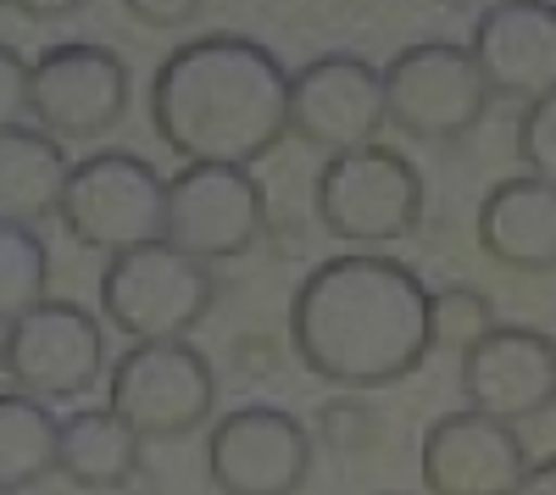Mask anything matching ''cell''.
Returning <instances> with one entry per match:
<instances>
[{
    "mask_svg": "<svg viewBox=\"0 0 556 495\" xmlns=\"http://www.w3.org/2000/svg\"><path fill=\"white\" fill-rule=\"evenodd\" d=\"M429 284L384 251H340L317 262L290 301V345L301 368L345 395L412 379L434 351Z\"/></svg>",
    "mask_w": 556,
    "mask_h": 495,
    "instance_id": "1",
    "label": "cell"
},
{
    "mask_svg": "<svg viewBox=\"0 0 556 495\" xmlns=\"http://www.w3.org/2000/svg\"><path fill=\"white\" fill-rule=\"evenodd\" d=\"M295 73L240 34L184 39L151 73V128L178 162L251 167L290 134Z\"/></svg>",
    "mask_w": 556,
    "mask_h": 495,
    "instance_id": "2",
    "label": "cell"
},
{
    "mask_svg": "<svg viewBox=\"0 0 556 495\" xmlns=\"http://www.w3.org/2000/svg\"><path fill=\"white\" fill-rule=\"evenodd\" d=\"M96 301H101V318L134 345L190 340L217 306V274L212 262L178 251L173 240H156V245L106 256Z\"/></svg>",
    "mask_w": 556,
    "mask_h": 495,
    "instance_id": "3",
    "label": "cell"
},
{
    "mask_svg": "<svg viewBox=\"0 0 556 495\" xmlns=\"http://www.w3.org/2000/svg\"><path fill=\"white\" fill-rule=\"evenodd\" d=\"M312 212L323 223V234L340 245H356V251L401 245L424 223V173L379 140L323 156L317 185H312Z\"/></svg>",
    "mask_w": 556,
    "mask_h": 495,
    "instance_id": "4",
    "label": "cell"
},
{
    "mask_svg": "<svg viewBox=\"0 0 556 495\" xmlns=\"http://www.w3.org/2000/svg\"><path fill=\"white\" fill-rule=\"evenodd\" d=\"M384 101L390 128L417 145H456L484 123L495 89L473 56V45L417 39L384 62Z\"/></svg>",
    "mask_w": 556,
    "mask_h": 495,
    "instance_id": "5",
    "label": "cell"
},
{
    "mask_svg": "<svg viewBox=\"0 0 556 495\" xmlns=\"http://www.w3.org/2000/svg\"><path fill=\"white\" fill-rule=\"evenodd\" d=\"M167 185L139 151H89L84 162H73V185L62 201V229L84 245V251H139L167 240Z\"/></svg>",
    "mask_w": 556,
    "mask_h": 495,
    "instance_id": "6",
    "label": "cell"
},
{
    "mask_svg": "<svg viewBox=\"0 0 556 495\" xmlns=\"http://www.w3.org/2000/svg\"><path fill=\"white\" fill-rule=\"evenodd\" d=\"M106 407L139 440H190L217 412V373L190 340L128 345L106 373Z\"/></svg>",
    "mask_w": 556,
    "mask_h": 495,
    "instance_id": "7",
    "label": "cell"
},
{
    "mask_svg": "<svg viewBox=\"0 0 556 495\" xmlns=\"http://www.w3.org/2000/svg\"><path fill=\"white\" fill-rule=\"evenodd\" d=\"M134 78L128 62L106 45L89 39H62L51 51L34 56V84H28V117L34 128L56 134L67 145H96L128 117Z\"/></svg>",
    "mask_w": 556,
    "mask_h": 495,
    "instance_id": "8",
    "label": "cell"
},
{
    "mask_svg": "<svg viewBox=\"0 0 556 495\" xmlns=\"http://www.w3.org/2000/svg\"><path fill=\"white\" fill-rule=\"evenodd\" d=\"M206 473L217 495H301L312 479V429L290 407L245 401L212 423Z\"/></svg>",
    "mask_w": 556,
    "mask_h": 495,
    "instance_id": "9",
    "label": "cell"
},
{
    "mask_svg": "<svg viewBox=\"0 0 556 495\" xmlns=\"http://www.w3.org/2000/svg\"><path fill=\"white\" fill-rule=\"evenodd\" d=\"M12 390L39 401H78L89 384H101L106 368V329L78 301H45L7 323L0 345Z\"/></svg>",
    "mask_w": 556,
    "mask_h": 495,
    "instance_id": "10",
    "label": "cell"
},
{
    "mask_svg": "<svg viewBox=\"0 0 556 495\" xmlns=\"http://www.w3.org/2000/svg\"><path fill=\"white\" fill-rule=\"evenodd\" d=\"M379 128H390L384 67H374L356 51H323L295 73L290 134L306 151L340 156V151H356V145H374Z\"/></svg>",
    "mask_w": 556,
    "mask_h": 495,
    "instance_id": "11",
    "label": "cell"
},
{
    "mask_svg": "<svg viewBox=\"0 0 556 495\" xmlns=\"http://www.w3.org/2000/svg\"><path fill=\"white\" fill-rule=\"evenodd\" d=\"M267 234V195L251 167L184 162L167 185V240L201 262H235Z\"/></svg>",
    "mask_w": 556,
    "mask_h": 495,
    "instance_id": "12",
    "label": "cell"
},
{
    "mask_svg": "<svg viewBox=\"0 0 556 495\" xmlns=\"http://www.w3.org/2000/svg\"><path fill=\"white\" fill-rule=\"evenodd\" d=\"M462 401L501 423H534L556 407V340L529 323H495L479 345L462 351Z\"/></svg>",
    "mask_w": 556,
    "mask_h": 495,
    "instance_id": "13",
    "label": "cell"
},
{
    "mask_svg": "<svg viewBox=\"0 0 556 495\" xmlns=\"http://www.w3.org/2000/svg\"><path fill=\"white\" fill-rule=\"evenodd\" d=\"M529 473V452L513 423L490 412H445L424 429L417 445V479L424 495H518Z\"/></svg>",
    "mask_w": 556,
    "mask_h": 495,
    "instance_id": "14",
    "label": "cell"
},
{
    "mask_svg": "<svg viewBox=\"0 0 556 495\" xmlns=\"http://www.w3.org/2000/svg\"><path fill=\"white\" fill-rule=\"evenodd\" d=\"M473 56L501 101H540L556 89V0H506L473 23Z\"/></svg>",
    "mask_w": 556,
    "mask_h": 495,
    "instance_id": "15",
    "label": "cell"
},
{
    "mask_svg": "<svg viewBox=\"0 0 556 495\" xmlns=\"http://www.w3.org/2000/svg\"><path fill=\"white\" fill-rule=\"evenodd\" d=\"M479 251L513 274H556V185L501 178L479 201Z\"/></svg>",
    "mask_w": 556,
    "mask_h": 495,
    "instance_id": "16",
    "label": "cell"
},
{
    "mask_svg": "<svg viewBox=\"0 0 556 495\" xmlns=\"http://www.w3.org/2000/svg\"><path fill=\"white\" fill-rule=\"evenodd\" d=\"M67 185H73V162L56 134L28 128V123L0 128V217L12 223L62 217Z\"/></svg>",
    "mask_w": 556,
    "mask_h": 495,
    "instance_id": "17",
    "label": "cell"
},
{
    "mask_svg": "<svg viewBox=\"0 0 556 495\" xmlns=\"http://www.w3.org/2000/svg\"><path fill=\"white\" fill-rule=\"evenodd\" d=\"M146 462V440H139L112 407H84L62 423V479L89 495H117L134 484Z\"/></svg>",
    "mask_w": 556,
    "mask_h": 495,
    "instance_id": "18",
    "label": "cell"
},
{
    "mask_svg": "<svg viewBox=\"0 0 556 495\" xmlns=\"http://www.w3.org/2000/svg\"><path fill=\"white\" fill-rule=\"evenodd\" d=\"M62 423L51 401L12 390L0 401V490H34L62 473Z\"/></svg>",
    "mask_w": 556,
    "mask_h": 495,
    "instance_id": "19",
    "label": "cell"
},
{
    "mask_svg": "<svg viewBox=\"0 0 556 495\" xmlns=\"http://www.w3.org/2000/svg\"><path fill=\"white\" fill-rule=\"evenodd\" d=\"M51 301V245L34 234V223H0V312L7 323Z\"/></svg>",
    "mask_w": 556,
    "mask_h": 495,
    "instance_id": "20",
    "label": "cell"
},
{
    "mask_svg": "<svg viewBox=\"0 0 556 495\" xmlns=\"http://www.w3.org/2000/svg\"><path fill=\"white\" fill-rule=\"evenodd\" d=\"M429 323H434V345L462 356L468 345H479L501 318H495V301L479 284H445V290L429 295Z\"/></svg>",
    "mask_w": 556,
    "mask_h": 495,
    "instance_id": "21",
    "label": "cell"
},
{
    "mask_svg": "<svg viewBox=\"0 0 556 495\" xmlns=\"http://www.w3.org/2000/svg\"><path fill=\"white\" fill-rule=\"evenodd\" d=\"M518 162H523L529 178L556 185V89L523 106V117H518Z\"/></svg>",
    "mask_w": 556,
    "mask_h": 495,
    "instance_id": "22",
    "label": "cell"
},
{
    "mask_svg": "<svg viewBox=\"0 0 556 495\" xmlns=\"http://www.w3.org/2000/svg\"><path fill=\"white\" fill-rule=\"evenodd\" d=\"M123 12L151 34H178L206 12V0H123Z\"/></svg>",
    "mask_w": 556,
    "mask_h": 495,
    "instance_id": "23",
    "label": "cell"
},
{
    "mask_svg": "<svg viewBox=\"0 0 556 495\" xmlns=\"http://www.w3.org/2000/svg\"><path fill=\"white\" fill-rule=\"evenodd\" d=\"M0 84H7V123L28 117V84H34V62H23L17 45L0 51Z\"/></svg>",
    "mask_w": 556,
    "mask_h": 495,
    "instance_id": "24",
    "label": "cell"
},
{
    "mask_svg": "<svg viewBox=\"0 0 556 495\" xmlns=\"http://www.w3.org/2000/svg\"><path fill=\"white\" fill-rule=\"evenodd\" d=\"M7 7L28 23H62V17H78L89 0H7Z\"/></svg>",
    "mask_w": 556,
    "mask_h": 495,
    "instance_id": "25",
    "label": "cell"
},
{
    "mask_svg": "<svg viewBox=\"0 0 556 495\" xmlns=\"http://www.w3.org/2000/svg\"><path fill=\"white\" fill-rule=\"evenodd\" d=\"M518 495H556V457H540V462H529V473H523Z\"/></svg>",
    "mask_w": 556,
    "mask_h": 495,
    "instance_id": "26",
    "label": "cell"
},
{
    "mask_svg": "<svg viewBox=\"0 0 556 495\" xmlns=\"http://www.w3.org/2000/svg\"><path fill=\"white\" fill-rule=\"evenodd\" d=\"M323 418H329V423H345V429H334V434H329V440H340V445H356V440H362V423H367L362 412H351V407H345V401H334V407L323 412Z\"/></svg>",
    "mask_w": 556,
    "mask_h": 495,
    "instance_id": "27",
    "label": "cell"
},
{
    "mask_svg": "<svg viewBox=\"0 0 556 495\" xmlns=\"http://www.w3.org/2000/svg\"><path fill=\"white\" fill-rule=\"evenodd\" d=\"M440 7H445V12H462V17H473V23H479L484 12L506 7V0H440Z\"/></svg>",
    "mask_w": 556,
    "mask_h": 495,
    "instance_id": "28",
    "label": "cell"
}]
</instances>
